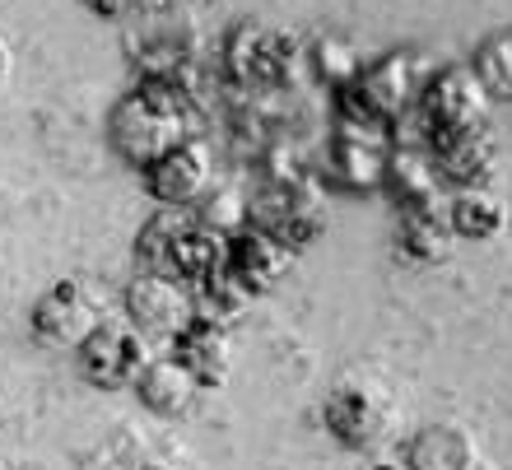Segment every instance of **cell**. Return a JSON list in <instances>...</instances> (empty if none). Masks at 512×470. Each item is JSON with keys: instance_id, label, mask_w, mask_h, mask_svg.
<instances>
[{"instance_id": "15", "label": "cell", "mask_w": 512, "mask_h": 470, "mask_svg": "<svg viewBox=\"0 0 512 470\" xmlns=\"http://www.w3.org/2000/svg\"><path fill=\"white\" fill-rule=\"evenodd\" d=\"M396 205V215L405 210H443V182L433 173V159L424 149H396L387 168V187H382Z\"/></svg>"}, {"instance_id": "7", "label": "cell", "mask_w": 512, "mask_h": 470, "mask_svg": "<svg viewBox=\"0 0 512 470\" xmlns=\"http://www.w3.org/2000/svg\"><path fill=\"white\" fill-rule=\"evenodd\" d=\"M322 424L340 447L364 452V447L382 443L391 429V401L382 391L364 387V382H340L322 401Z\"/></svg>"}, {"instance_id": "23", "label": "cell", "mask_w": 512, "mask_h": 470, "mask_svg": "<svg viewBox=\"0 0 512 470\" xmlns=\"http://www.w3.org/2000/svg\"><path fill=\"white\" fill-rule=\"evenodd\" d=\"M5 70H10V52H5V42H0V80H5Z\"/></svg>"}, {"instance_id": "3", "label": "cell", "mask_w": 512, "mask_h": 470, "mask_svg": "<svg viewBox=\"0 0 512 470\" xmlns=\"http://www.w3.org/2000/svg\"><path fill=\"white\" fill-rule=\"evenodd\" d=\"M247 229H261L275 242H284L289 252H303L308 242L322 238L326 205L308 177L303 182H261L247 196Z\"/></svg>"}, {"instance_id": "25", "label": "cell", "mask_w": 512, "mask_h": 470, "mask_svg": "<svg viewBox=\"0 0 512 470\" xmlns=\"http://www.w3.org/2000/svg\"><path fill=\"white\" fill-rule=\"evenodd\" d=\"M131 470H163V466H131Z\"/></svg>"}, {"instance_id": "6", "label": "cell", "mask_w": 512, "mask_h": 470, "mask_svg": "<svg viewBox=\"0 0 512 470\" xmlns=\"http://www.w3.org/2000/svg\"><path fill=\"white\" fill-rule=\"evenodd\" d=\"M149 363L154 359H149V350H145V336L126 322H103L94 336L75 350V368H80V377L89 382V387H103V391L135 387Z\"/></svg>"}, {"instance_id": "2", "label": "cell", "mask_w": 512, "mask_h": 470, "mask_svg": "<svg viewBox=\"0 0 512 470\" xmlns=\"http://www.w3.org/2000/svg\"><path fill=\"white\" fill-rule=\"evenodd\" d=\"M485 117H489V94L480 89L471 66H443L419 84L415 112H410L415 145H401V149H424V154H429V149L443 145V140L485 131Z\"/></svg>"}, {"instance_id": "16", "label": "cell", "mask_w": 512, "mask_h": 470, "mask_svg": "<svg viewBox=\"0 0 512 470\" xmlns=\"http://www.w3.org/2000/svg\"><path fill=\"white\" fill-rule=\"evenodd\" d=\"M475 443L457 424H424L415 438H405L401 466L405 470H475Z\"/></svg>"}, {"instance_id": "19", "label": "cell", "mask_w": 512, "mask_h": 470, "mask_svg": "<svg viewBox=\"0 0 512 470\" xmlns=\"http://www.w3.org/2000/svg\"><path fill=\"white\" fill-rule=\"evenodd\" d=\"M135 396H140V405H145L149 415L173 419L191 405L196 382H191V373L187 368H177L173 359H154L145 373H140V382H135Z\"/></svg>"}, {"instance_id": "13", "label": "cell", "mask_w": 512, "mask_h": 470, "mask_svg": "<svg viewBox=\"0 0 512 470\" xmlns=\"http://www.w3.org/2000/svg\"><path fill=\"white\" fill-rule=\"evenodd\" d=\"M168 359H173L177 368H187L196 387H219V382L229 377V336H224L219 322L196 317L182 336H173V354H168Z\"/></svg>"}, {"instance_id": "17", "label": "cell", "mask_w": 512, "mask_h": 470, "mask_svg": "<svg viewBox=\"0 0 512 470\" xmlns=\"http://www.w3.org/2000/svg\"><path fill=\"white\" fill-rule=\"evenodd\" d=\"M443 215H447L452 238H461V242H489V238H499L503 224H508L499 196H489L485 187L452 191V196H447V205H443Z\"/></svg>"}, {"instance_id": "21", "label": "cell", "mask_w": 512, "mask_h": 470, "mask_svg": "<svg viewBox=\"0 0 512 470\" xmlns=\"http://www.w3.org/2000/svg\"><path fill=\"white\" fill-rule=\"evenodd\" d=\"M312 61H317V80H326V89H331V94L364 75L359 52H354L350 42H340V38H322V42H317V47H312Z\"/></svg>"}, {"instance_id": "14", "label": "cell", "mask_w": 512, "mask_h": 470, "mask_svg": "<svg viewBox=\"0 0 512 470\" xmlns=\"http://www.w3.org/2000/svg\"><path fill=\"white\" fill-rule=\"evenodd\" d=\"M429 159H433V173H438L443 187H452V191L485 187V177L494 173V140H489V126L485 131H471V135H457V140L433 145Z\"/></svg>"}, {"instance_id": "18", "label": "cell", "mask_w": 512, "mask_h": 470, "mask_svg": "<svg viewBox=\"0 0 512 470\" xmlns=\"http://www.w3.org/2000/svg\"><path fill=\"white\" fill-rule=\"evenodd\" d=\"M396 252L405 261H443L452 252V229H447V215L443 210H405L396 215Z\"/></svg>"}, {"instance_id": "12", "label": "cell", "mask_w": 512, "mask_h": 470, "mask_svg": "<svg viewBox=\"0 0 512 470\" xmlns=\"http://www.w3.org/2000/svg\"><path fill=\"white\" fill-rule=\"evenodd\" d=\"M396 145L391 140H373V135H354V131H331L326 145V168L340 187L350 191H382L387 187V168Z\"/></svg>"}, {"instance_id": "9", "label": "cell", "mask_w": 512, "mask_h": 470, "mask_svg": "<svg viewBox=\"0 0 512 470\" xmlns=\"http://www.w3.org/2000/svg\"><path fill=\"white\" fill-rule=\"evenodd\" d=\"M350 89L359 94V103H364L382 126H391V135H396V126L415 112V98H419L415 66H410V56H401V52L364 66V75H359Z\"/></svg>"}, {"instance_id": "20", "label": "cell", "mask_w": 512, "mask_h": 470, "mask_svg": "<svg viewBox=\"0 0 512 470\" xmlns=\"http://www.w3.org/2000/svg\"><path fill=\"white\" fill-rule=\"evenodd\" d=\"M471 75L489 94V103H512V28H494L471 52Z\"/></svg>"}, {"instance_id": "24", "label": "cell", "mask_w": 512, "mask_h": 470, "mask_svg": "<svg viewBox=\"0 0 512 470\" xmlns=\"http://www.w3.org/2000/svg\"><path fill=\"white\" fill-rule=\"evenodd\" d=\"M373 470H405V466H401V461H378Z\"/></svg>"}, {"instance_id": "8", "label": "cell", "mask_w": 512, "mask_h": 470, "mask_svg": "<svg viewBox=\"0 0 512 470\" xmlns=\"http://www.w3.org/2000/svg\"><path fill=\"white\" fill-rule=\"evenodd\" d=\"M126 312L131 326H140V336H182L196 322V294L182 280L140 270L126 284Z\"/></svg>"}, {"instance_id": "4", "label": "cell", "mask_w": 512, "mask_h": 470, "mask_svg": "<svg viewBox=\"0 0 512 470\" xmlns=\"http://www.w3.org/2000/svg\"><path fill=\"white\" fill-rule=\"evenodd\" d=\"M103 322H108V303L84 280H56L52 289H42V298L28 312L33 336L52 350H80Z\"/></svg>"}, {"instance_id": "10", "label": "cell", "mask_w": 512, "mask_h": 470, "mask_svg": "<svg viewBox=\"0 0 512 470\" xmlns=\"http://www.w3.org/2000/svg\"><path fill=\"white\" fill-rule=\"evenodd\" d=\"M289 266H294V252L261 229H238L233 238H224V270L238 280L247 298L270 294Z\"/></svg>"}, {"instance_id": "1", "label": "cell", "mask_w": 512, "mask_h": 470, "mask_svg": "<svg viewBox=\"0 0 512 470\" xmlns=\"http://www.w3.org/2000/svg\"><path fill=\"white\" fill-rule=\"evenodd\" d=\"M191 117H196V89L187 80H140L131 94L112 103L108 140L122 154V163L145 173L149 163L187 145Z\"/></svg>"}, {"instance_id": "5", "label": "cell", "mask_w": 512, "mask_h": 470, "mask_svg": "<svg viewBox=\"0 0 512 470\" xmlns=\"http://www.w3.org/2000/svg\"><path fill=\"white\" fill-rule=\"evenodd\" d=\"M289 56H294V42L284 38L280 28H266V24H233L224 33V75L229 84L238 89H275L284 84L289 75Z\"/></svg>"}, {"instance_id": "11", "label": "cell", "mask_w": 512, "mask_h": 470, "mask_svg": "<svg viewBox=\"0 0 512 470\" xmlns=\"http://www.w3.org/2000/svg\"><path fill=\"white\" fill-rule=\"evenodd\" d=\"M145 191L163 210H191L210 191V159L196 140L177 145L173 154H163L159 163L145 168Z\"/></svg>"}, {"instance_id": "22", "label": "cell", "mask_w": 512, "mask_h": 470, "mask_svg": "<svg viewBox=\"0 0 512 470\" xmlns=\"http://www.w3.org/2000/svg\"><path fill=\"white\" fill-rule=\"evenodd\" d=\"M84 10H94L98 19H126V14L145 10V0H80Z\"/></svg>"}]
</instances>
